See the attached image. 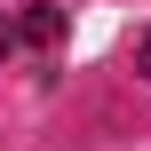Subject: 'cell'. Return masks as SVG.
Wrapping results in <instances>:
<instances>
[{
  "mask_svg": "<svg viewBox=\"0 0 151 151\" xmlns=\"http://www.w3.org/2000/svg\"><path fill=\"white\" fill-rule=\"evenodd\" d=\"M0 56H8V16H0Z\"/></svg>",
  "mask_w": 151,
  "mask_h": 151,
  "instance_id": "3",
  "label": "cell"
},
{
  "mask_svg": "<svg viewBox=\"0 0 151 151\" xmlns=\"http://www.w3.org/2000/svg\"><path fill=\"white\" fill-rule=\"evenodd\" d=\"M135 64H143V80H151V32H143V48H135Z\"/></svg>",
  "mask_w": 151,
  "mask_h": 151,
  "instance_id": "2",
  "label": "cell"
},
{
  "mask_svg": "<svg viewBox=\"0 0 151 151\" xmlns=\"http://www.w3.org/2000/svg\"><path fill=\"white\" fill-rule=\"evenodd\" d=\"M64 24H72V16H64L56 0H32V8H16V16H8V48H56V40H64Z\"/></svg>",
  "mask_w": 151,
  "mask_h": 151,
  "instance_id": "1",
  "label": "cell"
}]
</instances>
